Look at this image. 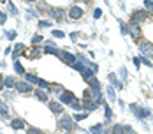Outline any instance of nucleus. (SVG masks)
Returning a JSON list of instances; mask_svg holds the SVG:
<instances>
[{
    "label": "nucleus",
    "instance_id": "nucleus-1",
    "mask_svg": "<svg viewBox=\"0 0 153 134\" xmlns=\"http://www.w3.org/2000/svg\"><path fill=\"white\" fill-rule=\"evenodd\" d=\"M74 69H76V71H79V72H81V76H83L86 81H90V80L95 76V72H93L90 67H86V65H83V64H79V62L74 65Z\"/></svg>",
    "mask_w": 153,
    "mask_h": 134
},
{
    "label": "nucleus",
    "instance_id": "nucleus-2",
    "mask_svg": "<svg viewBox=\"0 0 153 134\" xmlns=\"http://www.w3.org/2000/svg\"><path fill=\"white\" fill-rule=\"evenodd\" d=\"M130 110H132V111L136 113V117L141 118V120H146V118L152 117V111H150L148 108H137V104H130Z\"/></svg>",
    "mask_w": 153,
    "mask_h": 134
},
{
    "label": "nucleus",
    "instance_id": "nucleus-3",
    "mask_svg": "<svg viewBox=\"0 0 153 134\" xmlns=\"http://www.w3.org/2000/svg\"><path fill=\"white\" fill-rule=\"evenodd\" d=\"M58 125H60V129H62V131H72V129L76 127V125H74V122H72V117H69V115H62V117H60Z\"/></svg>",
    "mask_w": 153,
    "mask_h": 134
},
{
    "label": "nucleus",
    "instance_id": "nucleus-4",
    "mask_svg": "<svg viewBox=\"0 0 153 134\" xmlns=\"http://www.w3.org/2000/svg\"><path fill=\"white\" fill-rule=\"evenodd\" d=\"M42 51H44V53H49V55H56V57H58L62 49H60V48H58V46H56L53 41H46V42H44Z\"/></svg>",
    "mask_w": 153,
    "mask_h": 134
},
{
    "label": "nucleus",
    "instance_id": "nucleus-5",
    "mask_svg": "<svg viewBox=\"0 0 153 134\" xmlns=\"http://www.w3.org/2000/svg\"><path fill=\"white\" fill-rule=\"evenodd\" d=\"M58 57H60L65 64H69V65H72V67L78 64V57H76V55H72V53H69V51H63V49H62Z\"/></svg>",
    "mask_w": 153,
    "mask_h": 134
},
{
    "label": "nucleus",
    "instance_id": "nucleus-6",
    "mask_svg": "<svg viewBox=\"0 0 153 134\" xmlns=\"http://www.w3.org/2000/svg\"><path fill=\"white\" fill-rule=\"evenodd\" d=\"M144 19H148V12H146V11H136V12L132 14V23H134V25H139V23H143Z\"/></svg>",
    "mask_w": 153,
    "mask_h": 134
},
{
    "label": "nucleus",
    "instance_id": "nucleus-7",
    "mask_svg": "<svg viewBox=\"0 0 153 134\" xmlns=\"http://www.w3.org/2000/svg\"><path fill=\"white\" fill-rule=\"evenodd\" d=\"M16 90H18L19 94H30L33 88H32V85L26 83V81H16Z\"/></svg>",
    "mask_w": 153,
    "mask_h": 134
},
{
    "label": "nucleus",
    "instance_id": "nucleus-8",
    "mask_svg": "<svg viewBox=\"0 0 153 134\" xmlns=\"http://www.w3.org/2000/svg\"><path fill=\"white\" fill-rule=\"evenodd\" d=\"M139 51H141L143 55H146V57H153V44L148 42V41L141 42V44H139Z\"/></svg>",
    "mask_w": 153,
    "mask_h": 134
},
{
    "label": "nucleus",
    "instance_id": "nucleus-9",
    "mask_svg": "<svg viewBox=\"0 0 153 134\" xmlns=\"http://www.w3.org/2000/svg\"><path fill=\"white\" fill-rule=\"evenodd\" d=\"M69 18H70V19H79V18H83V9H81L79 5H72V7L69 9Z\"/></svg>",
    "mask_w": 153,
    "mask_h": 134
},
{
    "label": "nucleus",
    "instance_id": "nucleus-10",
    "mask_svg": "<svg viewBox=\"0 0 153 134\" xmlns=\"http://www.w3.org/2000/svg\"><path fill=\"white\" fill-rule=\"evenodd\" d=\"M74 101H76V97H74L72 92H67V90H65V92L60 95V102H63V104H69V106H70Z\"/></svg>",
    "mask_w": 153,
    "mask_h": 134
},
{
    "label": "nucleus",
    "instance_id": "nucleus-11",
    "mask_svg": "<svg viewBox=\"0 0 153 134\" xmlns=\"http://www.w3.org/2000/svg\"><path fill=\"white\" fill-rule=\"evenodd\" d=\"M11 127H12L14 131H23V129L26 127V124H25L23 118H12V120H11Z\"/></svg>",
    "mask_w": 153,
    "mask_h": 134
},
{
    "label": "nucleus",
    "instance_id": "nucleus-12",
    "mask_svg": "<svg viewBox=\"0 0 153 134\" xmlns=\"http://www.w3.org/2000/svg\"><path fill=\"white\" fill-rule=\"evenodd\" d=\"M23 55H25L28 60H35V58H39V57L42 55V51H41V48H39V46H33V49H32L30 53H26V51H25Z\"/></svg>",
    "mask_w": 153,
    "mask_h": 134
},
{
    "label": "nucleus",
    "instance_id": "nucleus-13",
    "mask_svg": "<svg viewBox=\"0 0 153 134\" xmlns=\"http://www.w3.org/2000/svg\"><path fill=\"white\" fill-rule=\"evenodd\" d=\"M19 53H25V44L23 42H16L14 44V49H12V60L16 62V58L19 57Z\"/></svg>",
    "mask_w": 153,
    "mask_h": 134
},
{
    "label": "nucleus",
    "instance_id": "nucleus-14",
    "mask_svg": "<svg viewBox=\"0 0 153 134\" xmlns=\"http://www.w3.org/2000/svg\"><path fill=\"white\" fill-rule=\"evenodd\" d=\"M97 106H99V104H97V102H93L92 99H83V110H85V111H88V113H90V111L97 110Z\"/></svg>",
    "mask_w": 153,
    "mask_h": 134
},
{
    "label": "nucleus",
    "instance_id": "nucleus-15",
    "mask_svg": "<svg viewBox=\"0 0 153 134\" xmlns=\"http://www.w3.org/2000/svg\"><path fill=\"white\" fill-rule=\"evenodd\" d=\"M129 34H130V35H132V37H134L136 41H137V39L141 37V27H139V25H134V23H132V25L129 27Z\"/></svg>",
    "mask_w": 153,
    "mask_h": 134
},
{
    "label": "nucleus",
    "instance_id": "nucleus-16",
    "mask_svg": "<svg viewBox=\"0 0 153 134\" xmlns=\"http://www.w3.org/2000/svg\"><path fill=\"white\" fill-rule=\"evenodd\" d=\"M48 106H49V110H51L53 113H62V111H63V106H62L58 101H48Z\"/></svg>",
    "mask_w": 153,
    "mask_h": 134
},
{
    "label": "nucleus",
    "instance_id": "nucleus-17",
    "mask_svg": "<svg viewBox=\"0 0 153 134\" xmlns=\"http://www.w3.org/2000/svg\"><path fill=\"white\" fill-rule=\"evenodd\" d=\"M49 16H51L53 19H63L65 12H63L62 9H49Z\"/></svg>",
    "mask_w": 153,
    "mask_h": 134
},
{
    "label": "nucleus",
    "instance_id": "nucleus-18",
    "mask_svg": "<svg viewBox=\"0 0 153 134\" xmlns=\"http://www.w3.org/2000/svg\"><path fill=\"white\" fill-rule=\"evenodd\" d=\"M35 97H37L41 102H48V101H49V99H48V92H44V90H41V88L35 90Z\"/></svg>",
    "mask_w": 153,
    "mask_h": 134
},
{
    "label": "nucleus",
    "instance_id": "nucleus-19",
    "mask_svg": "<svg viewBox=\"0 0 153 134\" xmlns=\"http://www.w3.org/2000/svg\"><path fill=\"white\" fill-rule=\"evenodd\" d=\"M4 83H5V88H16V80L12 76L4 78Z\"/></svg>",
    "mask_w": 153,
    "mask_h": 134
},
{
    "label": "nucleus",
    "instance_id": "nucleus-20",
    "mask_svg": "<svg viewBox=\"0 0 153 134\" xmlns=\"http://www.w3.org/2000/svg\"><path fill=\"white\" fill-rule=\"evenodd\" d=\"M109 83H111V85H113L116 90H120V88L123 87V85H122V81H118V80L115 78V74H109Z\"/></svg>",
    "mask_w": 153,
    "mask_h": 134
},
{
    "label": "nucleus",
    "instance_id": "nucleus-21",
    "mask_svg": "<svg viewBox=\"0 0 153 134\" xmlns=\"http://www.w3.org/2000/svg\"><path fill=\"white\" fill-rule=\"evenodd\" d=\"M90 131H92V134H102L104 133V125L102 124H95V125L90 127Z\"/></svg>",
    "mask_w": 153,
    "mask_h": 134
},
{
    "label": "nucleus",
    "instance_id": "nucleus-22",
    "mask_svg": "<svg viewBox=\"0 0 153 134\" xmlns=\"http://www.w3.org/2000/svg\"><path fill=\"white\" fill-rule=\"evenodd\" d=\"M25 81H26V83H30V85H32V83H35V85H37V83H39V78H35L33 74L25 72Z\"/></svg>",
    "mask_w": 153,
    "mask_h": 134
},
{
    "label": "nucleus",
    "instance_id": "nucleus-23",
    "mask_svg": "<svg viewBox=\"0 0 153 134\" xmlns=\"http://www.w3.org/2000/svg\"><path fill=\"white\" fill-rule=\"evenodd\" d=\"M85 118H88V111H83V113H76V115H72V120H76V122H81V120H85Z\"/></svg>",
    "mask_w": 153,
    "mask_h": 134
},
{
    "label": "nucleus",
    "instance_id": "nucleus-24",
    "mask_svg": "<svg viewBox=\"0 0 153 134\" xmlns=\"http://www.w3.org/2000/svg\"><path fill=\"white\" fill-rule=\"evenodd\" d=\"M88 83L92 85V88H93V90H100V88H102V87H100V81H99V80H97L95 76H93V78H92V80H90Z\"/></svg>",
    "mask_w": 153,
    "mask_h": 134
},
{
    "label": "nucleus",
    "instance_id": "nucleus-25",
    "mask_svg": "<svg viewBox=\"0 0 153 134\" xmlns=\"http://www.w3.org/2000/svg\"><path fill=\"white\" fill-rule=\"evenodd\" d=\"M0 115H2L4 118H9V108H7V104H5V102H2V104H0Z\"/></svg>",
    "mask_w": 153,
    "mask_h": 134
},
{
    "label": "nucleus",
    "instance_id": "nucleus-26",
    "mask_svg": "<svg viewBox=\"0 0 153 134\" xmlns=\"http://www.w3.org/2000/svg\"><path fill=\"white\" fill-rule=\"evenodd\" d=\"M14 71H16V74H23V76H25V69H23V65H21L18 60L14 62Z\"/></svg>",
    "mask_w": 153,
    "mask_h": 134
},
{
    "label": "nucleus",
    "instance_id": "nucleus-27",
    "mask_svg": "<svg viewBox=\"0 0 153 134\" xmlns=\"http://www.w3.org/2000/svg\"><path fill=\"white\" fill-rule=\"evenodd\" d=\"M111 134H123V125H122V124H116V125H113V129H111Z\"/></svg>",
    "mask_w": 153,
    "mask_h": 134
},
{
    "label": "nucleus",
    "instance_id": "nucleus-28",
    "mask_svg": "<svg viewBox=\"0 0 153 134\" xmlns=\"http://www.w3.org/2000/svg\"><path fill=\"white\" fill-rule=\"evenodd\" d=\"M41 42H44V37H42V35L37 34V35L32 37V44H33V46H37V44H41Z\"/></svg>",
    "mask_w": 153,
    "mask_h": 134
},
{
    "label": "nucleus",
    "instance_id": "nucleus-29",
    "mask_svg": "<svg viewBox=\"0 0 153 134\" xmlns=\"http://www.w3.org/2000/svg\"><path fill=\"white\" fill-rule=\"evenodd\" d=\"M107 97H109V101H111V102H115V101H116V95H115V87H109V88H107Z\"/></svg>",
    "mask_w": 153,
    "mask_h": 134
},
{
    "label": "nucleus",
    "instance_id": "nucleus-30",
    "mask_svg": "<svg viewBox=\"0 0 153 134\" xmlns=\"http://www.w3.org/2000/svg\"><path fill=\"white\" fill-rule=\"evenodd\" d=\"M104 111H106V120L109 122V120L113 118V111H111V108H109L107 104H104Z\"/></svg>",
    "mask_w": 153,
    "mask_h": 134
},
{
    "label": "nucleus",
    "instance_id": "nucleus-31",
    "mask_svg": "<svg viewBox=\"0 0 153 134\" xmlns=\"http://www.w3.org/2000/svg\"><path fill=\"white\" fill-rule=\"evenodd\" d=\"M70 108H72V110H76V111H79V110H83V104H81V102H79V101L76 99V101H74V102L70 104Z\"/></svg>",
    "mask_w": 153,
    "mask_h": 134
},
{
    "label": "nucleus",
    "instance_id": "nucleus-32",
    "mask_svg": "<svg viewBox=\"0 0 153 134\" xmlns=\"http://www.w3.org/2000/svg\"><path fill=\"white\" fill-rule=\"evenodd\" d=\"M5 37H7L9 41H12V39H16V32H14V30H7V32H5Z\"/></svg>",
    "mask_w": 153,
    "mask_h": 134
},
{
    "label": "nucleus",
    "instance_id": "nucleus-33",
    "mask_svg": "<svg viewBox=\"0 0 153 134\" xmlns=\"http://www.w3.org/2000/svg\"><path fill=\"white\" fill-rule=\"evenodd\" d=\"M123 134H136V131L130 125H123Z\"/></svg>",
    "mask_w": 153,
    "mask_h": 134
},
{
    "label": "nucleus",
    "instance_id": "nucleus-34",
    "mask_svg": "<svg viewBox=\"0 0 153 134\" xmlns=\"http://www.w3.org/2000/svg\"><path fill=\"white\" fill-rule=\"evenodd\" d=\"M120 28H122V34H123V35H127V34H129V25L120 23Z\"/></svg>",
    "mask_w": 153,
    "mask_h": 134
},
{
    "label": "nucleus",
    "instance_id": "nucleus-35",
    "mask_svg": "<svg viewBox=\"0 0 153 134\" xmlns=\"http://www.w3.org/2000/svg\"><path fill=\"white\" fill-rule=\"evenodd\" d=\"M53 35L58 37V39H63V37H65V34H63L62 30H53Z\"/></svg>",
    "mask_w": 153,
    "mask_h": 134
},
{
    "label": "nucleus",
    "instance_id": "nucleus-36",
    "mask_svg": "<svg viewBox=\"0 0 153 134\" xmlns=\"http://www.w3.org/2000/svg\"><path fill=\"white\" fill-rule=\"evenodd\" d=\"M120 76H122V80H127V78H129V72H127V69H125V67H122V69H120Z\"/></svg>",
    "mask_w": 153,
    "mask_h": 134
},
{
    "label": "nucleus",
    "instance_id": "nucleus-37",
    "mask_svg": "<svg viewBox=\"0 0 153 134\" xmlns=\"http://www.w3.org/2000/svg\"><path fill=\"white\" fill-rule=\"evenodd\" d=\"M9 12H12V14H16V12H18V9H16V5H14L12 2H9Z\"/></svg>",
    "mask_w": 153,
    "mask_h": 134
},
{
    "label": "nucleus",
    "instance_id": "nucleus-38",
    "mask_svg": "<svg viewBox=\"0 0 153 134\" xmlns=\"http://www.w3.org/2000/svg\"><path fill=\"white\" fill-rule=\"evenodd\" d=\"M46 27H51V21H39V28H46Z\"/></svg>",
    "mask_w": 153,
    "mask_h": 134
},
{
    "label": "nucleus",
    "instance_id": "nucleus-39",
    "mask_svg": "<svg viewBox=\"0 0 153 134\" xmlns=\"http://www.w3.org/2000/svg\"><path fill=\"white\" fill-rule=\"evenodd\" d=\"M26 134H42L39 129H33V127H30V129H26Z\"/></svg>",
    "mask_w": 153,
    "mask_h": 134
},
{
    "label": "nucleus",
    "instance_id": "nucleus-40",
    "mask_svg": "<svg viewBox=\"0 0 153 134\" xmlns=\"http://www.w3.org/2000/svg\"><path fill=\"white\" fill-rule=\"evenodd\" d=\"M7 21V14L5 12H0V25H4Z\"/></svg>",
    "mask_w": 153,
    "mask_h": 134
},
{
    "label": "nucleus",
    "instance_id": "nucleus-41",
    "mask_svg": "<svg viewBox=\"0 0 153 134\" xmlns=\"http://www.w3.org/2000/svg\"><path fill=\"white\" fill-rule=\"evenodd\" d=\"M100 16H102V11L100 9H95L93 11V18H100Z\"/></svg>",
    "mask_w": 153,
    "mask_h": 134
},
{
    "label": "nucleus",
    "instance_id": "nucleus-42",
    "mask_svg": "<svg viewBox=\"0 0 153 134\" xmlns=\"http://www.w3.org/2000/svg\"><path fill=\"white\" fill-rule=\"evenodd\" d=\"M144 5H146V9H153V2H152V0H146Z\"/></svg>",
    "mask_w": 153,
    "mask_h": 134
},
{
    "label": "nucleus",
    "instance_id": "nucleus-43",
    "mask_svg": "<svg viewBox=\"0 0 153 134\" xmlns=\"http://www.w3.org/2000/svg\"><path fill=\"white\" fill-rule=\"evenodd\" d=\"M134 64H136V67H139L141 65V57H136L134 58Z\"/></svg>",
    "mask_w": 153,
    "mask_h": 134
},
{
    "label": "nucleus",
    "instance_id": "nucleus-44",
    "mask_svg": "<svg viewBox=\"0 0 153 134\" xmlns=\"http://www.w3.org/2000/svg\"><path fill=\"white\" fill-rule=\"evenodd\" d=\"M4 88H5V83H4V78H2V76H0V92H2V90H4Z\"/></svg>",
    "mask_w": 153,
    "mask_h": 134
},
{
    "label": "nucleus",
    "instance_id": "nucleus-45",
    "mask_svg": "<svg viewBox=\"0 0 153 134\" xmlns=\"http://www.w3.org/2000/svg\"><path fill=\"white\" fill-rule=\"evenodd\" d=\"M102 134H109V131H104V133H102Z\"/></svg>",
    "mask_w": 153,
    "mask_h": 134
}]
</instances>
